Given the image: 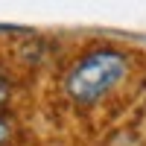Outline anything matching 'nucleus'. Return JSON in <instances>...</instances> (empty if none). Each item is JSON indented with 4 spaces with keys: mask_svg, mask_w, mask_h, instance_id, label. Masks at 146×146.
Instances as JSON below:
<instances>
[{
    "mask_svg": "<svg viewBox=\"0 0 146 146\" xmlns=\"http://www.w3.org/2000/svg\"><path fill=\"white\" fill-rule=\"evenodd\" d=\"M6 94H9V85H6V79H3V76H0V102L6 100Z\"/></svg>",
    "mask_w": 146,
    "mask_h": 146,
    "instance_id": "7ed1b4c3",
    "label": "nucleus"
},
{
    "mask_svg": "<svg viewBox=\"0 0 146 146\" xmlns=\"http://www.w3.org/2000/svg\"><path fill=\"white\" fill-rule=\"evenodd\" d=\"M6 137H9V126L3 123V120H0V146L6 143Z\"/></svg>",
    "mask_w": 146,
    "mask_h": 146,
    "instance_id": "f03ea898",
    "label": "nucleus"
},
{
    "mask_svg": "<svg viewBox=\"0 0 146 146\" xmlns=\"http://www.w3.org/2000/svg\"><path fill=\"white\" fill-rule=\"evenodd\" d=\"M129 62L123 53L117 50H94L88 56H82L76 64L70 67L64 79V91L70 100H76L82 105H91L96 100L114 88V85L126 76Z\"/></svg>",
    "mask_w": 146,
    "mask_h": 146,
    "instance_id": "f257e3e1",
    "label": "nucleus"
}]
</instances>
